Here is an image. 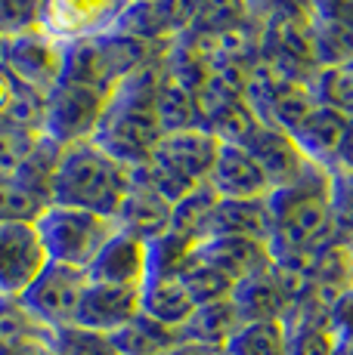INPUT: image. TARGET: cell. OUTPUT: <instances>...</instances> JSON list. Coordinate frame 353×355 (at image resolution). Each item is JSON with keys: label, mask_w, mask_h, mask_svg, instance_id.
Returning a JSON list of instances; mask_svg holds the SVG:
<instances>
[{"label": "cell", "mask_w": 353, "mask_h": 355, "mask_svg": "<svg viewBox=\"0 0 353 355\" xmlns=\"http://www.w3.org/2000/svg\"><path fill=\"white\" fill-rule=\"evenodd\" d=\"M165 80V56L152 59L133 74H127L115 93L108 96L93 142L115 161L127 164L131 170L146 167L155 146L165 136L158 114H155V90Z\"/></svg>", "instance_id": "obj_1"}, {"label": "cell", "mask_w": 353, "mask_h": 355, "mask_svg": "<svg viewBox=\"0 0 353 355\" xmlns=\"http://www.w3.org/2000/svg\"><path fill=\"white\" fill-rule=\"evenodd\" d=\"M270 254L273 259L313 254L335 238L329 214V170L307 164L301 176L267 195Z\"/></svg>", "instance_id": "obj_2"}, {"label": "cell", "mask_w": 353, "mask_h": 355, "mask_svg": "<svg viewBox=\"0 0 353 355\" xmlns=\"http://www.w3.org/2000/svg\"><path fill=\"white\" fill-rule=\"evenodd\" d=\"M131 182L133 170L127 164L115 161L93 139L74 142L59 155V167L53 176V204L90 210L115 220Z\"/></svg>", "instance_id": "obj_3"}, {"label": "cell", "mask_w": 353, "mask_h": 355, "mask_svg": "<svg viewBox=\"0 0 353 355\" xmlns=\"http://www.w3.org/2000/svg\"><path fill=\"white\" fill-rule=\"evenodd\" d=\"M171 44H149V40L127 37V34H121V31L74 40V44H65L63 80L93 87V90L112 96L115 87H118L127 74H133L137 68L152 62V59L165 56Z\"/></svg>", "instance_id": "obj_4"}, {"label": "cell", "mask_w": 353, "mask_h": 355, "mask_svg": "<svg viewBox=\"0 0 353 355\" xmlns=\"http://www.w3.org/2000/svg\"><path fill=\"white\" fill-rule=\"evenodd\" d=\"M217 148H220V139L205 127L174 130V133L161 136L149 164L140 170L152 182L155 192L176 204L180 198H186L189 192H195L208 182Z\"/></svg>", "instance_id": "obj_5"}, {"label": "cell", "mask_w": 353, "mask_h": 355, "mask_svg": "<svg viewBox=\"0 0 353 355\" xmlns=\"http://www.w3.org/2000/svg\"><path fill=\"white\" fill-rule=\"evenodd\" d=\"M35 229L50 263L87 272V266L97 259L103 244L118 232V223L112 216L90 214V210L50 204L35 220Z\"/></svg>", "instance_id": "obj_6"}, {"label": "cell", "mask_w": 353, "mask_h": 355, "mask_svg": "<svg viewBox=\"0 0 353 355\" xmlns=\"http://www.w3.org/2000/svg\"><path fill=\"white\" fill-rule=\"evenodd\" d=\"M108 105V96L93 87L72 84V80H59L50 93H47L44 108V136H50L59 146H74V142L93 139L103 112Z\"/></svg>", "instance_id": "obj_7"}, {"label": "cell", "mask_w": 353, "mask_h": 355, "mask_svg": "<svg viewBox=\"0 0 353 355\" xmlns=\"http://www.w3.org/2000/svg\"><path fill=\"white\" fill-rule=\"evenodd\" d=\"M87 272L72 269V266L47 263V269L31 282V288L19 297V303L25 306L31 318L38 324H44L47 331H59L69 327L78 318L81 297L87 291Z\"/></svg>", "instance_id": "obj_8"}, {"label": "cell", "mask_w": 353, "mask_h": 355, "mask_svg": "<svg viewBox=\"0 0 353 355\" xmlns=\"http://www.w3.org/2000/svg\"><path fill=\"white\" fill-rule=\"evenodd\" d=\"M63 59L65 44L50 37L44 28L0 40V68L44 96L63 80Z\"/></svg>", "instance_id": "obj_9"}, {"label": "cell", "mask_w": 353, "mask_h": 355, "mask_svg": "<svg viewBox=\"0 0 353 355\" xmlns=\"http://www.w3.org/2000/svg\"><path fill=\"white\" fill-rule=\"evenodd\" d=\"M47 263L35 223H0V300H19Z\"/></svg>", "instance_id": "obj_10"}, {"label": "cell", "mask_w": 353, "mask_h": 355, "mask_svg": "<svg viewBox=\"0 0 353 355\" xmlns=\"http://www.w3.org/2000/svg\"><path fill=\"white\" fill-rule=\"evenodd\" d=\"M127 0H47L44 31L59 44L99 37L115 31Z\"/></svg>", "instance_id": "obj_11"}, {"label": "cell", "mask_w": 353, "mask_h": 355, "mask_svg": "<svg viewBox=\"0 0 353 355\" xmlns=\"http://www.w3.org/2000/svg\"><path fill=\"white\" fill-rule=\"evenodd\" d=\"M208 186L223 201H245V198H267L273 192L270 180L263 176L261 164L239 142H220L214 167L208 173Z\"/></svg>", "instance_id": "obj_12"}, {"label": "cell", "mask_w": 353, "mask_h": 355, "mask_svg": "<svg viewBox=\"0 0 353 355\" xmlns=\"http://www.w3.org/2000/svg\"><path fill=\"white\" fill-rule=\"evenodd\" d=\"M87 278L99 284H115V288H142L149 278V244L131 232H115L103 244L90 266Z\"/></svg>", "instance_id": "obj_13"}, {"label": "cell", "mask_w": 353, "mask_h": 355, "mask_svg": "<svg viewBox=\"0 0 353 355\" xmlns=\"http://www.w3.org/2000/svg\"><path fill=\"white\" fill-rule=\"evenodd\" d=\"M171 214H174V204L167 198H161L152 189V182L142 176V170H133V182L127 189L124 201L118 207V223L121 232H131V235L142 238V241H155L161 238L167 229H171Z\"/></svg>", "instance_id": "obj_14"}, {"label": "cell", "mask_w": 353, "mask_h": 355, "mask_svg": "<svg viewBox=\"0 0 353 355\" xmlns=\"http://www.w3.org/2000/svg\"><path fill=\"white\" fill-rule=\"evenodd\" d=\"M140 315V291L137 288H115V284L87 282L81 297L74 324L97 334H115L127 322Z\"/></svg>", "instance_id": "obj_15"}, {"label": "cell", "mask_w": 353, "mask_h": 355, "mask_svg": "<svg viewBox=\"0 0 353 355\" xmlns=\"http://www.w3.org/2000/svg\"><path fill=\"white\" fill-rule=\"evenodd\" d=\"M239 146H245L251 152V158L261 164L263 176L270 180V186L273 189L291 182L295 176H301L304 167L310 164L285 130H276L270 124H257L245 136V142H239Z\"/></svg>", "instance_id": "obj_16"}, {"label": "cell", "mask_w": 353, "mask_h": 355, "mask_svg": "<svg viewBox=\"0 0 353 355\" xmlns=\"http://www.w3.org/2000/svg\"><path fill=\"white\" fill-rule=\"evenodd\" d=\"M195 254L205 263H211L217 272H223L233 284L273 266L270 248L263 241H251V238H208L195 248Z\"/></svg>", "instance_id": "obj_17"}, {"label": "cell", "mask_w": 353, "mask_h": 355, "mask_svg": "<svg viewBox=\"0 0 353 355\" xmlns=\"http://www.w3.org/2000/svg\"><path fill=\"white\" fill-rule=\"evenodd\" d=\"M239 327L242 318L236 312L233 300H217V303L195 306L192 315L176 327V334H180L183 346H192L202 352H223Z\"/></svg>", "instance_id": "obj_18"}, {"label": "cell", "mask_w": 353, "mask_h": 355, "mask_svg": "<svg viewBox=\"0 0 353 355\" xmlns=\"http://www.w3.org/2000/svg\"><path fill=\"white\" fill-rule=\"evenodd\" d=\"M344 127H347L344 114L331 112V108L316 102L307 118L291 130L288 136L295 139V146L301 148V155L310 164L331 170L335 167V158H338V148H341V139H344Z\"/></svg>", "instance_id": "obj_19"}, {"label": "cell", "mask_w": 353, "mask_h": 355, "mask_svg": "<svg viewBox=\"0 0 353 355\" xmlns=\"http://www.w3.org/2000/svg\"><path fill=\"white\" fill-rule=\"evenodd\" d=\"M208 238H251L270 241V207L267 198H245V201H217L205 229Z\"/></svg>", "instance_id": "obj_20"}, {"label": "cell", "mask_w": 353, "mask_h": 355, "mask_svg": "<svg viewBox=\"0 0 353 355\" xmlns=\"http://www.w3.org/2000/svg\"><path fill=\"white\" fill-rule=\"evenodd\" d=\"M236 312H239L242 324L245 322H267V318H285L291 312V300L285 288L276 278L273 266L267 272H257V275L239 282L229 293Z\"/></svg>", "instance_id": "obj_21"}, {"label": "cell", "mask_w": 353, "mask_h": 355, "mask_svg": "<svg viewBox=\"0 0 353 355\" xmlns=\"http://www.w3.org/2000/svg\"><path fill=\"white\" fill-rule=\"evenodd\" d=\"M195 303L176 275H149L140 288V312L167 327H180L192 315Z\"/></svg>", "instance_id": "obj_22"}, {"label": "cell", "mask_w": 353, "mask_h": 355, "mask_svg": "<svg viewBox=\"0 0 353 355\" xmlns=\"http://www.w3.org/2000/svg\"><path fill=\"white\" fill-rule=\"evenodd\" d=\"M108 337H112L118 355H165V352L176 349V346H183L176 327L152 322V318H146L142 312L133 322H127L121 331L108 334Z\"/></svg>", "instance_id": "obj_23"}, {"label": "cell", "mask_w": 353, "mask_h": 355, "mask_svg": "<svg viewBox=\"0 0 353 355\" xmlns=\"http://www.w3.org/2000/svg\"><path fill=\"white\" fill-rule=\"evenodd\" d=\"M227 355H288V324L282 318L245 322L227 343Z\"/></svg>", "instance_id": "obj_24"}, {"label": "cell", "mask_w": 353, "mask_h": 355, "mask_svg": "<svg viewBox=\"0 0 353 355\" xmlns=\"http://www.w3.org/2000/svg\"><path fill=\"white\" fill-rule=\"evenodd\" d=\"M155 114H158L165 133L174 130H186V127H202L199 121V108H195V93L189 87H183L180 80H174L165 68V80L155 90Z\"/></svg>", "instance_id": "obj_25"}, {"label": "cell", "mask_w": 353, "mask_h": 355, "mask_svg": "<svg viewBox=\"0 0 353 355\" xmlns=\"http://www.w3.org/2000/svg\"><path fill=\"white\" fill-rule=\"evenodd\" d=\"M176 278H180V284L186 288L189 300H192L195 306H205V303H217V300H229V293H233L236 284L229 282L223 272H217L211 263H205L199 254H189V259L180 266V272H176Z\"/></svg>", "instance_id": "obj_26"}, {"label": "cell", "mask_w": 353, "mask_h": 355, "mask_svg": "<svg viewBox=\"0 0 353 355\" xmlns=\"http://www.w3.org/2000/svg\"><path fill=\"white\" fill-rule=\"evenodd\" d=\"M220 198L214 195V189L208 186H199L195 192H189L186 198L174 204V214H171V232L183 235L186 241H192L199 248L205 241V229H208V220H211V210Z\"/></svg>", "instance_id": "obj_27"}, {"label": "cell", "mask_w": 353, "mask_h": 355, "mask_svg": "<svg viewBox=\"0 0 353 355\" xmlns=\"http://www.w3.org/2000/svg\"><path fill=\"white\" fill-rule=\"evenodd\" d=\"M310 50L316 68L347 65L353 62V28L341 22L310 19Z\"/></svg>", "instance_id": "obj_28"}, {"label": "cell", "mask_w": 353, "mask_h": 355, "mask_svg": "<svg viewBox=\"0 0 353 355\" xmlns=\"http://www.w3.org/2000/svg\"><path fill=\"white\" fill-rule=\"evenodd\" d=\"M310 90H313L319 105L331 108V112L344 114V118H353V62L316 68Z\"/></svg>", "instance_id": "obj_29"}, {"label": "cell", "mask_w": 353, "mask_h": 355, "mask_svg": "<svg viewBox=\"0 0 353 355\" xmlns=\"http://www.w3.org/2000/svg\"><path fill=\"white\" fill-rule=\"evenodd\" d=\"M50 204L35 195L16 176L0 180V223H35Z\"/></svg>", "instance_id": "obj_30"}, {"label": "cell", "mask_w": 353, "mask_h": 355, "mask_svg": "<svg viewBox=\"0 0 353 355\" xmlns=\"http://www.w3.org/2000/svg\"><path fill=\"white\" fill-rule=\"evenodd\" d=\"M329 214L335 238L353 244V170H329Z\"/></svg>", "instance_id": "obj_31"}, {"label": "cell", "mask_w": 353, "mask_h": 355, "mask_svg": "<svg viewBox=\"0 0 353 355\" xmlns=\"http://www.w3.org/2000/svg\"><path fill=\"white\" fill-rule=\"evenodd\" d=\"M50 346L56 355H118L108 334L87 331V327L78 324L50 331Z\"/></svg>", "instance_id": "obj_32"}, {"label": "cell", "mask_w": 353, "mask_h": 355, "mask_svg": "<svg viewBox=\"0 0 353 355\" xmlns=\"http://www.w3.org/2000/svg\"><path fill=\"white\" fill-rule=\"evenodd\" d=\"M44 334L50 331L44 324H38L19 300H0V349L31 337H44Z\"/></svg>", "instance_id": "obj_33"}, {"label": "cell", "mask_w": 353, "mask_h": 355, "mask_svg": "<svg viewBox=\"0 0 353 355\" xmlns=\"http://www.w3.org/2000/svg\"><path fill=\"white\" fill-rule=\"evenodd\" d=\"M47 0H0V40L44 28Z\"/></svg>", "instance_id": "obj_34"}, {"label": "cell", "mask_w": 353, "mask_h": 355, "mask_svg": "<svg viewBox=\"0 0 353 355\" xmlns=\"http://www.w3.org/2000/svg\"><path fill=\"white\" fill-rule=\"evenodd\" d=\"M155 6H158V16H161V22H165L167 34L176 40L180 34L195 28V22L202 19L208 0H155Z\"/></svg>", "instance_id": "obj_35"}, {"label": "cell", "mask_w": 353, "mask_h": 355, "mask_svg": "<svg viewBox=\"0 0 353 355\" xmlns=\"http://www.w3.org/2000/svg\"><path fill=\"white\" fill-rule=\"evenodd\" d=\"M325 331L331 343H353V284L338 291V297L325 306Z\"/></svg>", "instance_id": "obj_36"}, {"label": "cell", "mask_w": 353, "mask_h": 355, "mask_svg": "<svg viewBox=\"0 0 353 355\" xmlns=\"http://www.w3.org/2000/svg\"><path fill=\"white\" fill-rule=\"evenodd\" d=\"M35 142H38V136H31V133H19V130L0 127V180L16 173L19 164L25 161V155L31 152Z\"/></svg>", "instance_id": "obj_37"}, {"label": "cell", "mask_w": 353, "mask_h": 355, "mask_svg": "<svg viewBox=\"0 0 353 355\" xmlns=\"http://www.w3.org/2000/svg\"><path fill=\"white\" fill-rule=\"evenodd\" d=\"M310 19L341 22L353 28V0H310Z\"/></svg>", "instance_id": "obj_38"}, {"label": "cell", "mask_w": 353, "mask_h": 355, "mask_svg": "<svg viewBox=\"0 0 353 355\" xmlns=\"http://www.w3.org/2000/svg\"><path fill=\"white\" fill-rule=\"evenodd\" d=\"M0 355H56L50 346V334L44 337H31V340H22V343H13L6 349H0Z\"/></svg>", "instance_id": "obj_39"}, {"label": "cell", "mask_w": 353, "mask_h": 355, "mask_svg": "<svg viewBox=\"0 0 353 355\" xmlns=\"http://www.w3.org/2000/svg\"><path fill=\"white\" fill-rule=\"evenodd\" d=\"M331 170H353V118H347V127H344V139L341 148H338V158Z\"/></svg>", "instance_id": "obj_40"}, {"label": "cell", "mask_w": 353, "mask_h": 355, "mask_svg": "<svg viewBox=\"0 0 353 355\" xmlns=\"http://www.w3.org/2000/svg\"><path fill=\"white\" fill-rule=\"evenodd\" d=\"M16 90H19V80L13 78L10 71L0 68V121H3V114L10 112V102H13V96H16Z\"/></svg>", "instance_id": "obj_41"}, {"label": "cell", "mask_w": 353, "mask_h": 355, "mask_svg": "<svg viewBox=\"0 0 353 355\" xmlns=\"http://www.w3.org/2000/svg\"><path fill=\"white\" fill-rule=\"evenodd\" d=\"M331 355H353V343H331Z\"/></svg>", "instance_id": "obj_42"}, {"label": "cell", "mask_w": 353, "mask_h": 355, "mask_svg": "<svg viewBox=\"0 0 353 355\" xmlns=\"http://www.w3.org/2000/svg\"><path fill=\"white\" fill-rule=\"evenodd\" d=\"M165 355H202V349H192V346H176V349L165 352Z\"/></svg>", "instance_id": "obj_43"}, {"label": "cell", "mask_w": 353, "mask_h": 355, "mask_svg": "<svg viewBox=\"0 0 353 355\" xmlns=\"http://www.w3.org/2000/svg\"><path fill=\"white\" fill-rule=\"evenodd\" d=\"M350 284H353V254H350Z\"/></svg>", "instance_id": "obj_44"}, {"label": "cell", "mask_w": 353, "mask_h": 355, "mask_svg": "<svg viewBox=\"0 0 353 355\" xmlns=\"http://www.w3.org/2000/svg\"><path fill=\"white\" fill-rule=\"evenodd\" d=\"M202 355H227V352H202Z\"/></svg>", "instance_id": "obj_45"}, {"label": "cell", "mask_w": 353, "mask_h": 355, "mask_svg": "<svg viewBox=\"0 0 353 355\" xmlns=\"http://www.w3.org/2000/svg\"><path fill=\"white\" fill-rule=\"evenodd\" d=\"M127 3H146V0H127Z\"/></svg>", "instance_id": "obj_46"}]
</instances>
